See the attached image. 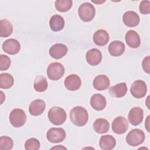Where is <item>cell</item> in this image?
Segmentation results:
<instances>
[{"label": "cell", "mask_w": 150, "mask_h": 150, "mask_svg": "<svg viewBox=\"0 0 150 150\" xmlns=\"http://www.w3.org/2000/svg\"><path fill=\"white\" fill-rule=\"evenodd\" d=\"M11 65L10 58L5 54H1L0 56V70L1 71L6 70L9 69Z\"/></svg>", "instance_id": "32"}, {"label": "cell", "mask_w": 150, "mask_h": 150, "mask_svg": "<svg viewBox=\"0 0 150 150\" xmlns=\"http://www.w3.org/2000/svg\"><path fill=\"white\" fill-rule=\"evenodd\" d=\"M87 62L91 66H97L100 64L102 60V54L97 49L88 50L86 55Z\"/></svg>", "instance_id": "14"}, {"label": "cell", "mask_w": 150, "mask_h": 150, "mask_svg": "<svg viewBox=\"0 0 150 150\" xmlns=\"http://www.w3.org/2000/svg\"><path fill=\"white\" fill-rule=\"evenodd\" d=\"M149 64H150V57L149 56H147L142 60V66L144 71L148 74H149V70H150Z\"/></svg>", "instance_id": "34"}, {"label": "cell", "mask_w": 150, "mask_h": 150, "mask_svg": "<svg viewBox=\"0 0 150 150\" xmlns=\"http://www.w3.org/2000/svg\"><path fill=\"white\" fill-rule=\"evenodd\" d=\"M47 75L51 80H58L63 77L64 73V67L59 62L50 63L47 68Z\"/></svg>", "instance_id": "6"}, {"label": "cell", "mask_w": 150, "mask_h": 150, "mask_svg": "<svg viewBox=\"0 0 150 150\" xmlns=\"http://www.w3.org/2000/svg\"><path fill=\"white\" fill-rule=\"evenodd\" d=\"M68 51L67 47L62 43H56L52 46L49 49L50 56L55 59H59L64 56Z\"/></svg>", "instance_id": "13"}, {"label": "cell", "mask_w": 150, "mask_h": 150, "mask_svg": "<svg viewBox=\"0 0 150 150\" xmlns=\"http://www.w3.org/2000/svg\"><path fill=\"white\" fill-rule=\"evenodd\" d=\"M112 131L117 134L125 133L128 128V123L127 119L122 116L116 117L112 122Z\"/></svg>", "instance_id": "9"}, {"label": "cell", "mask_w": 150, "mask_h": 150, "mask_svg": "<svg viewBox=\"0 0 150 150\" xmlns=\"http://www.w3.org/2000/svg\"><path fill=\"white\" fill-rule=\"evenodd\" d=\"M131 95L136 98L144 97L147 92V86L146 83L141 80L135 81L131 85L130 88Z\"/></svg>", "instance_id": "8"}, {"label": "cell", "mask_w": 150, "mask_h": 150, "mask_svg": "<svg viewBox=\"0 0 150 150\" xmlns=\"http://www.w3.org/2000/svg\"><path fill=\"white\" fill-rule=\"evenodd\" d=\"M40 146L39 141L35 138H30L27 139L25 143L26 150H38L40 148Z\"/></svg>", "instance_id": "31"}, {"label": "cell", "mask_w": 150, "mask_h": 150, "mask_svg": "<svg viewBox=\"0 0 150 150\" xmlns=\"http://www.w3.org/2000/svg\"><path fill=\"white\" fill-rule=\"evenodd\" d=\"M13 31V26L11 22L4 19L0 21V36L7 38L9 36Z\"/></svg>", "instance_id": "26"}, {"label": "cell", "mask_w": 150, "mask_h": 150, "mask_svg": "<svg viewBox=\"0 0 150 150\" xmlns=\"http://www.w3.org/2000/svg\"><path fill=\"white\" fill-rule=\"evenodd\" d=\"M48 118L55 125L63 124L67 118L65 110L60 107H53L48 111Z\"/></svg>", "instance_id": "2"}, {"label": "cell", "mask_w": 150, "mask_h": 150, "mask_svg": "<svg viewBox=\"0 0 150 150\" xmlns=\"http://www.w3.org/2000/svg\"><path fill=\"white\" fill-rule=\"evenodd\" d=\"M127 44L131 48H138L141 45V39L137 32L134 30H128L125 36Z\"/></svg>", "instance_id": "17"}, {"label": "cell", "mask_w": 150, "mask_h": 150, "mask_svg": "<svg viewBox=\"0 0 150 150\" xmlns=\"http://www.w3.org/2000/svg\"><path fill=\"white\" fill-rule=\"evenodd\" d=\"M116 145L115 138L111 135H105L101 137L99 141V145L101 149L111 150Z\"/></svg>", "instance_id": "23"}, {"label": "cell", "mask_w": 150, "mask_h": 150, "mask_svg": "<svg viewBox=\"0 0 150 150\" xmlns=\"http://www.w3.org/2000/svg\"><path fill=\"white\" fill-rule=\"evenodd\" d=\"M93 2H94V3H96V4H101V3H103V2H105V1H101V2H96V1H91Z\"/></svg>", "instance_id": "37"}, {"label": "cell", "mask_w": 150, "mask_h": 150, "mask_svg": "<svg viewBox=\"0 0 150 150\" xmlns=\"http://www.w3.org/2000/svg\"><path fill=\"white\" fill-rule=\"evenodd\" d=\"M66 136V131L62 128H51L46 133L47 140L52 143H59L63 141Z\"/></svg>", "instance_id": "7"}, {"label": "cell", "mask_w": 150, "mask_h": 150, "mask_svg": "<svg viewBox=\"0 0 150 150\" xmlns=\"http://www.w3.org/2000/svg\"><path fill=\"white\" fill-rule=\"evenodd\" d=\"M49 25L53 31H60L62 30L64 26V18L59 15H54L50 19Z\"/></svg>", "instance_id": "24"}, {"label": "cell", "mask_w": 150, "mask_h": 150, "mask_svg": "<svg viewBox=\"0 0 150 150\" xmlns=\"http://www.w3.org/2000/svg\"><path fill=\"white\" fill-rule=\"evenodd\" d=\"M93 39L96 45L99 46H103L107 44L110 37L108 32L105 30L99 29L94 33Z\"/></svg>", "instance_id": "19"}, {"label": "cell", "mask_w": 150, "mask_h": 150, "mask_svg": "<svg viewBox=\"0 0 150 150\" xmlns=\"http://www.w3.org/2000/svg\"><path fill=\"white\" fill-rule=\"evenodd\" d=\"M125 139L129 145L137 146L142 144L144 141L145 134L140 129H133L128 133Z\"/></svg>", "instance_id": "4"}, {"label": "cell", "mask_w": 150, "mask_h": 150, "mask_svg": "<svg viewBox=\"0 0 150 150\" xmlns=\"http://www.w3.org/2000/svg\"><path fill=\"white\" fill-rule=\"evenodd\" d=\"M13 142L11 138L8 136H2L0 138V149L9 150L13 148Z\"/></svg>", "instance_id": "30"}, {"label": "cell", "mask_w": 150, "mask_h": 150, "mask_svg": "<svg viewBox=\"0 0 150 150\" xmlns=\"http://www.w3.org/2000/svg\"><path fill=\"white\" fill-rule=\"evenodd\" d=\"M125 45L121 41L114 40L111 42L108 46V52L114 57L122 55L125 51Z\"/></svg>", "instance_id": "21"}, {"label": "cell", "mask_w": 150, "mask_h": 150, "mask_svg": "<svg viewBox=\"0 0 150 150\" xmlns=\"http://www.w3.org/2000/svg\"><path fill=\"white\" fill-rule=\"evenodd\" d=\"M2 47L5 53L14 55L18 53L20 51L21 45L16 39H8L2 43Z\"/></svg>", "instance_id": "10"}, {"label": "cell", "mask_w": 150, "mask_h": 150, "mask_svg": "<svg viewBox=\"0 0 150 150\" xmlns=\"http://www.w3.org/2000/svg\"><path fill=\"white\" fill-rule=\"evenodd\" d=\"M73 5L71 0H58L54 2L56 9L61 12H66L69 11Z\"/></svg>", "instance_id": "29"}, {"label": "cell", "mask_w": 150, "mask_h": 150, "mask_svg": "<svg viewBox=\"0 0 150 150\" xmlns=\"http://www.w3.org/2000/svg\"><path fill=\"white\" fill-rule=\"evenodd\" d=\"M107 101L104 96L100 94H94L90 98V105L97 111L103 110L106 106Z\"/></svg>", "instance_id": "20"}, {"label": "cell", "mask_w": 150, "mask_h": 150, "mask_svg": "<svg viewBox=\"0 0 150 150\" xmlns=\"http://www.w3.org/2000/svg\"><path fill=\"white\" fill-rule=\"evenodd\" d=\"M51 149H66V147H64L63 146H61V145H58L57 146H54V147H52Z\"/></svg>", "instance_id": "36"}, {"label": "cell", "mask_w": 150, "mask_h": 150, "mask_svg": "<svg viewBox=\"0 0 150 150\" xmlns=\"http://www.w3.org/2000/svg\"><path fill=\"white\" fill-rule=\"evenodd\" d=\"M139 10L141 13L144 15L149 14L150 13V1H142L139 6Z\"/></svg>", "instance_id": "33"}, {"label": "cell", "mask_w": 150, "mask_h": 150, "mask_svg": "<svg viewBox=\"0 0 150 150\" xmlns=\"http://www.w3.org/2000/svg\"><path fill=\"white\" fill-rule=\"evenodd\" d=\"M70 119L75 125L83 127L85 125L88 121V112L81 106L74 107L70 112Z\"/></svg>", "instance_id": "1"}, {"label": "cell", "mask_w": 150, "mask_h": 150, "mask_svg": "<svg viewBox=\"0 0 150 150\" xmlns=\"http://www.w3.org/2000/svg\"><path fill=\"white\" fill-rule=\"evenodd\" d=\"M78 14L80 19L84 22L92 21L96 14V9L93 5L89 2L83 3L79 8Z\"/></svg>", "instance_id": "3"}, {"label": "cell", "mask_w": 150, "mask_h": 150, "mask_svg": "<svg viewBox=\"0 0 150 150\" xmlns=\"http://www.w3.org/2000/svg\"><path fill=\"white\" fill-rule=\"evenodd\" d=\"M110 84L109 78L104 74H100L97 76L93 81L94 88L99 91L105 90L108 88Z\"/></svg>", "instance_id": "18"}, {"label": "cell", "mask_w": 150, "mask_h": 150, "mask_svg": "<svg viewBox=\"0 0 150 150\" xmlns=\"http://www.w3.org/2000/svg\"><path fill=\"white\" fill-rule=\"evenodd\" d=\"M48 84L45 77L38 76L36 77L33 83V88L38 92H43L46 90Z\"/></svg>", "instance_id": "28"}, {"label": "cell", "mask_w": 150, "mask_h": 150, "mask_svg": "<svg viewBox=\"0 0 150 150\" xmlns=\"http://www.w3.org/2000/svg\"><path fill=\"white\" fill-rule=\"evenodd\" d=\"M127 92V86L125 83H120L112 86L109 89L110 94L117 98L124 97Z\"/></svg>", "instance_id": "22"}, {"label": "cell", "mask_w": 150, "mask_h": 150, "mask_svg": "<svg viewBox=\"0 0 150 150\" xmlns=\"http://www.w3.org/2000/svg\"><path fill=\"white\" fill-rule=\"evenodd\" d=\"M124 23L128 27L137 26L140 21L139 15L134 11H128L124 13L122 16Z\"/></svg>", "instance_id": "15"}, {"label": "cell", "mask_w": 150, "mask_h": 150, "mask_svg": "<svg viewBox=\"0 0 150 150\" xmlns=\"http://www.w3.org/2000/svg\"><path fill=\"white\" fill-rule=\"evenodd\" d=\"M14 83L13 76L8 73H1L0 74V88L8 89L11 88Z\"/></svg>", "instance_id": "27"}, {"label": "cell", "mask_w": 150, "mask_h": 150, "mask_svg": "<svg viewBox=\"0 0 150 150\" xmlns=\"http://www.w3.org/2000/svg\"><path fill=\"white\" fill-rule=\"evenodd\" d=\"M46 107L45 102L41 99H36L32 101L29 106V113L33 116H38L42 114Z\"/></svg>", "instance_id": "16"}, {"label": "cell", "mask_w": 150, "mask_h": 150, "mask_svg": "<svg viewBox=\"0 0 150 150\" xmlns=\"http://www.w3.org/2000/svg\"><path fill=\"white\" fill-rule=\"evenodd\" d=\"M93 129L98 134L106 133L110 129V123L106 119L98 118L93 124Z\"/></svg>", "instance_id": "25"}, {"label": "cell", "mask_w": 150, "mask_h": 150, "mask_svg": "<svg viewBox=\"0 0 150 150\" xmlns=\"http://www.w3.org/2000/svg\"><path fill=\"white\" fill-rule=\"evenodd\" d=\"M149 117H150L149 115H148V116L147 117V118H146V122H145V128H146V130H147V131H148V132H150V131H149Z\"/></svg>", "instance_id": "35"}, {"label": "cell", "mask_w": 150, "mask_h": 150, "mask_svg": "<svg viewBox=\"0 0 150 150\" xmlns=\"http://www.w3.org/2000/svg\"><path fill=\"white\" fill-rule=\"evenodd\" d=\"M64 84L68 90L76 91L80 88L81 81L78 75L72 74L66 77L64 81Z\"/></svg>", "instance_id": "12"}, {"label": "cell", "mask_w": 150, "mask_h": 150, "mask_svg": "<svg viewBox=\"0 0 150 150\" xmlns=\"http://www.w3.org/2000/svg\"><path fill=\"white\" fill-rule=\"evenodd\" d=\"M144 117V111L143 110L138 107H135L132 108L128 115V121L130 124L132 125L137 126L140 124Z\"/></svg>", "instance_id": "11"}, {"label": "cell", "mask_w": 150, "mask_h": 150, "mask_svg": "<svg viewBox=\"0 0 150 150\" xmlns=\"http://www.w3.org/2000/svg\"><path fill=\"white\" fill-rule=\"evenodd\" d=\"M9 121L12 126L16 128L23 126L26 121V115L21 108H15L10 112Z\"/></svg>", "instance_id": "5"}]
</instances>
